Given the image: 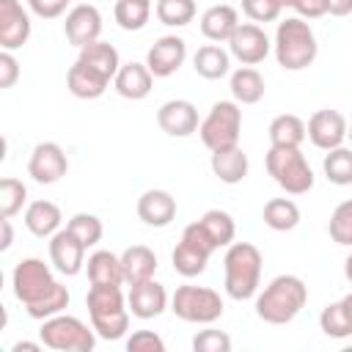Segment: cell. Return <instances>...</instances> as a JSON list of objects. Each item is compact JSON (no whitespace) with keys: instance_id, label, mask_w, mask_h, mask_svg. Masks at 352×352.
Returning a JSON list of instances; mask_svg holds the SVG:
<instances>
[{"instance_id":"1","label":"cell","mask_w":352,"mask_h":352,"mask_svg":"<svg viewBox=\"0 0 352 352\" xmlns=\"http://www.w3.org/2000/svg\"><path fill=\"white\" fill-rule=\"evenodd\" d=\"M11 286H14V297L25 305L30 319H50L55 314H63L69 308V289L55 280L50 264H44L36 256H28L22 261H16L14 272H11Z\"/></svg>"},{"instance_id":"2","label":"cell","mask_w":352,"mask_h":352,"mask_svg":"<svg viewBox=\"0 0 352 352\" xmlns=\"http://www.w3.org/2000/svg\"><path fill=\"white\" fill-rule=\"evenodd\" d=\"M308 302V286L300 275H275L256 294V316L267 324H289Z\"/></svg>"},{"instance_id":"3","label":"cell","mask_w":352,"mask_h":352,"mask_svg":"<svg viewBox=\"0 0 352 352\" xmlns=\"http://www.w3.org/2000/svg\"><path fill=\"white\" fill-rule=\"evenodd\" d=\"M85 305H88L91 327L96 330L99 338L118 341V338L126 336L132 314H129V305H126V297H124L121 286H116V283H91L88 294H85Z\"/></svg>"},{"instance_id":"4","label":"cell","mask_w":352,"mask_h":352,"mask_svg":"<svg viewBox=\"0 0 352 352\" xmlns=\"http://www.w3.org/2000/svg\"><path fill=\"white\" fill-rule=\"evenodd\" d=\"M272 50H275L278 66L286 69V72H302L319 55V44H316L314 28L302 16H286L283 22H278Z\"/></svg>"},{"instance_id":"5","label":"cell","mask_w":352,"mask_h":352,"mask_svg":"<svg viewBox=\"0 0 352 352\" xmlns=\"http://www.w3.org/2000/svg\"><path fill=\"white\" fill-rule=\"evenodd\" d=\"M261 250L250 242H231L223 256V272H226V294L231 300H250L258 294L261 283Z\"/></svg>"},{"instance_id":"6","label":"cell","mask_w":352,"mask_h":352,"mask_svg":"<svg viewBox=\"0 0 352 352\" xmlns=\"http://www.w3.org/2000/svg\"><path fill=\"white\" fill-rule=\"evenodd\" d=\"M267 173L272 182L286 190L289 195H305L314 187V170L300 148H283V146H270L264 157Z\"/></svg>"},{"instance_id":"7","label":"cell","mask_w":352,"mask_h":352,"mask_svg":"<svg viewBox=\"0 0 352 352\" xmlns=\"http://www.w3.org/2000/svg\"><path fill=\"white\" fill-rule=\"evenodd\" d=\"M38 338L55 352H91L96 346V330L72 314H55L44 319Z\"/></svg>"},{"instance_id":"8","label":"cell","mask_w":352,"mask_h":352,"mask_svg":"<svg viewBox=\"0 0 352 352\" xmlns=\"http://www.w3.org/2000/svg\"><path fill=\"white\" fill-rule=\"evenodd\" d=\"M223 297L209 286L182 283L170 297V311L176 314V319L190 324H212L223 316Z\"/></svg>"},{"instance_id":"9","label":"cell","mask_w":352,"mask_h":352,"mask_svg":"<svg viewBox=\"0 0 352 352\" xmlns=\"http://www.w3.org/2000/svg\"><path fill=\"white\" fill-rule=\"evenodd\" d=\"M198 135H201V143L209 151L239 146V135H242V110H239V102H228V99L214 102L212 110L206 113V118L201 121Z\"/></svg>"},{"instance_id":"10","label":"cell","mask_w":352,"mask_h":352,"mask_svg":"<svg viewBox=\"0 0 352 352\" xmlns=\"http://www.w3.org/2000/svg\"><path fill=\"white\" fill-rule=\"evenodd\" d=\"M214 242L209 239V234L204 231V226L195 220L190 226H184L182 231V239L179 245L173 248L170 253V261H173V270L182 275V278H195L206 270L212 253H214Z\"/></svg>"},{"instance_id":"11","label":"cell","mask_w":352,"mask_h":352,"mask_svg":"<svg viewBox=\"0 0 352 352\" xmlns=\"http://www.w3.org/2000/svg\"><path fill=\"white\" fill-rule=\"evenodd\" d=\"M270 50H272V41L264 33V28L256 25V22H239V28L234 30V36L228 38V52L242 66L261 63L270 55Z\"/></svg>"},{"instance_id":"12","label":"cell","mask_w":352,"mask_h":352,"mask_svg":"<svg viewBox=\"0 0 352 352\" xmlns=\"http://www.w3.org/2000/svg\"><path fill=\"white\" fill-rule=\"evenodd\" d=\"M69 170V157L66 151L52 143V140H44V143H36L33 151H30V160H28V176L38 184H55L66 176Z\"/></svg>"},{"instance_id":"13","label":"cell","mask_w":352,"mask_h":352,"mask_svg":"<svg viewBox=\"0 0 352 352\" xmlns=\"http://www.w3.org/2000/svg\"><path fill=\"white\" fill-rule=\"evenodd\" d=\"M187 60V41L182 36H160L148 52H146V66L154 77H170L176 74Z\"/></svg>"},{"instance_id":"14","label":"cell","mask_w":352,"mask_h":352,"mask_svg":"<svg viewBox=\"0 0 352 352\" xmlns=\"http://www.w3.org/2000/svg\"><path fill=\"white\" fill-rule=\"evenodd\" d=\"M305 129H308V140H311L316 148L330 151V148L344 146L349 124H346V118H344L338 110L324 107V110H316V113L308 118Z\"/></svg>"},{"instance_id":"15","label":"cell","mask_w":352,"mask_h":352,"mask_svg":"<svg viewBox=\"0 0 352 352\" xmlns=\"http://www.w3.org/2000/svg\"><path fill=\"white\" fill-rule=\"evenodd\" d=\"M157 124L170 138H190L201 126L198 110L187 99H168V102H162L160 110H157Z\"/></svg>"},{"instance_id":"16","label":"cell","mask_w":352,"mask_h":352,"mask_svg":"<svg viewBox=\"0 0 352 352\" xmlns=\"http://www.w3.org/2000/svg\"><path fill=\"white\" fill-rule=\"evenodd\" d=\"M33 30L30 14L22 8L19 0H0V47L3 50H19L28 44Z\"/></svg>"},{"instance_id":"17","label":"cell","mask_w":352,"mask_h":352,"mask_svg":"<svg viewBox=\"0 0 352 352\" xmlns=\"http://www.w3.org/2000/svg\"><path fill=\"white\" fill-rule=\"evenodd\" d=\"M63 33H66L69 44H74L77 50H82L91 41H99V36H102V14H99V8L91 6V3L74 6L66 14Z\"/></svg>"},{"instance_id":"18","label":"cell","mask_w":352,"mask_h":352,"mask_svg":"<svg viewBox=\"0 0 352 352\" xmlns=\"http://www.w3.org/2000/svg\"><path fill=\"white\" fill-rule=\"evenodd\" d=\"M85 250L88 248L69 228H60L50 236V261L60 275H77L85 267Z\"/></svg>"},{"instance_id":"19","label":"cell","mask_w":352,"mask_h":352,"mask_svg":"<svg viewBox=\"0 0 352 352\" xmlns=\"http://www.w3.org/2000/svg\"><path fill=\"white\" fill-rule=\"evenodd\" d=\"M168 292L162 283H157L154 278L148 280H140V283H132L129 286V294H126V305H129V314L135 319H154L160 316L165 308H168Z\"/></svg>"},{"instance_id":"20","label":"cell","mask_w":352,"mask_h":352,"mask_svg":"<svg viewBox=\"0 0 352 352\" xmlns=\"http://www.w3.org/2000/svg\"><path fill=\"white\" fill-rule=\"evenodd\" d=\"M138 217L151 228H165L176 217V198L168 190L151 187L138 198Z\"/></svg>"},{"instance_id":"21","label":"cell","mask_w":352,"mask_h":352,"mask_svg":"<svg viewBox=\"0 0 352 352\" xmlns=\"http://www.w3.org/2000/svg\"><path fill=\"white\" fill-rule=\"evenodd\" d=\"M151 85H154V74L148 72L146 63H138V60H129V63H121L118 74L113 77V88L118 96L124 99H132V102H140L151 94Z\"/></svg>"},{"instance_id":"22","label":"cell","mask_w":352,"mask_h":352,"mask_svg":"<svg viewBox=\"0 0 352 352\" xmlns=\"http://www.w3.org/2000/svg\"><path fill=\"white\" fill-rule=\"evenodd\" d=\"M236 28H239V14H236L234 6L217 3V6H212L201 14V33L212 44H223V41L228 44V38L234 36Z\"/></svg>"},{"instance_id":"23","label":"cell","mask_w":352,"mask_h":352,"mask_svg":"<svg viewBox=\"0 0 352 352\" xmlns=\"http://www.w3.org/2000/svg\"><path fill=\"white\" fill-rule=\"evenodd\" d=\"M107 85H110V80L104 74H99L96 69L85 66L82 60H74V66H69V72H66V88L77 99H99L107 91Z\"/></svg>"},{"instance_id":"24","label":"cell","mask_w":352,"mask_h":352,"mask_svg":"<svg viewBox=\"0 0 352 352\" xmlns=\"http://www.w3.org/2000/svg\"><path fill=\"white\" fill-rule=\"evenodd\" d=\"M60 220H63V214H60L58 204H52L47 198L30 201L25 206V228L38 239H50L55 231H60Z\"/></svg>"},{"instance_id":"25","label":"cell","mask_w":352,"mask_h":352,"mask_svg":"<svg viewBox=\"0 0 352 352\" xmlns=\"http://www.w3.org/2000/svg\"><path fill=\"white\" fill-rule=\"evenodd\" d=\"M212 173L223 182V184H239L245 176H248V154L239 148V146H231V148H220V151H212Z\"/></svg>"},{"instance_id":"26","label":"cell","mask_w":352,"mask_h":352,"mask_svg":"<svg viewBox=\"0 0 352 352\" xmlns=\"http://www.w3.org/2000/svg\"><path fill=\"white\" fill-rule=\"evenodd\" d=\"M121 267H124V283L126 286L148 280L157 272V253L146 245H129L121 253Z\"/></svg>"},{"instance_id":"27","label":"cell","mask_w":352,"mask_h":352,"mask_svg":"<svg viewBox=\"0 0 352 352\" xmlns=\"http://www.w3.org/2000/svg\"><path fill=\"white\" fill-rule=\"evenodd\" d=\"M192 69L204 80H220L231 72V52L220 44H204L192 55Z\"/></svg>"},{"instance_id":"28","label":"cell","mask_w":352,"mask_h":352,"mask_svg":"<svg viewBox=\"0 0 352 352\" xmlns=\"http://www.w3.org/2000/svg\"><path fill=\"white\" fill-rule=\"evenodd\" d=\"M228 88H231L234 102H239V104H256L264 99V91H267L261 72L253 66H239L236 72H231Z\"/></svg>"},{"instance_id":"29","label":"cell","mask_w":352,"mask_h":352,"mask_svg":"<svg viewBox=\"0 0 352 352\" xmlns=\"http://www.w3.org/2000/svg\"><path fill=\"white\" fill-rule=\"evenodd\" d=\"M270 146H283V148H300L302 140L308 138V129H305V121L294 113H283V116H275L270 121Z\"/></svg>"},{"instance_id":"30","label":"cell","mask_w":352,"mask_h":352,"mask_svg":"<svg viewBox=\"0 0 352 352\" xmlns=\"http://www.w3.org/2000/svg\"><path fill=\"white\" fill-rule=\"evenodd\" d=\"M77 60H82L85 66L96 69V72L104 74L107 80H113V77L118 74V69H121V55H118V50H116L113 44L102 41V38L85 44V47L80 50V58H77Z\"/></svg>"},{"instance_id":"31","label":"cell","mask_w":352,"mask_h":352,"mask_svg":"<svg viewBox=\"0 0 352 352\" xmlns=\"http://www.w3.org/2000/svg\"><path fill=\"white\" fill-rule=\"evenodd\" d=\"M88 270V280L91 283H124V267H121V256H116L113 250H94L85 261Z\"/></svg>"},{"instance_id":"32","label":"cell","mask_w":352,"mask_h":352,"mask_svg":"<svg viewBox=\"0 0 352 352\" xmlns=\"http://www.w3.org/2000/svg\"><path fill=\"white\" fill-rule=\"evenodd\" d=\"M261 220L272 231H294L300 226V206L292 198H270L264 204Z\"/></svg>"},{"instance_id":"33","label":"cell","mask_w":352,"mask_h":352,"mask_svg":"<svg viewBox=\"0 0 352 352\" xmlns=\"http://www.w3.org/2000/svg\"><path fill=\"white\" fill-rule=\"evenodd\" d=\"M198 223L204 226V231L209 234V239L214 242L217 250H220V248H228V245L234 242V236H236V223H234V217H231L228 212H223V209H209V212H204Z\"/></svg>"},{"instance_id":"34","label":"cell","mask_w":352,"mask_h":352,"mask_svg":"<svg viewBox=\"0 0 352 352\" xmlns=\"http://www.w3.org/2000/svg\"><path fill=\"white\" fill-rule=\"evenodd\" d=\"M322 170H324L330 184L349 187L352 184V148H346V146L330 148L322 160Z\"/></svg>"},{"instance_id":"35","label":"cell","mask_w":352,"mask_h":352,"mask_svg":"<svg viewBox=\"0 0 352 352\" xmlns=\"http://www.w3.org/2000/svg\"><path fill=\"white\" fill-rule=\"evenodd\" d=\"M113 16L118 22L121 30H143L148 25L151 16V3H140V0H116Z\"/></svg>"},{"instance_id":"36","label":"cell","mask_w":352,"mask_h":352,"mask_svg":"<svg viewBox=\"0 0 352 352\" xmlns=\"http://www.w3.org/2000/svg\"><path fill=\"white\" fill-rule=\"evenodd\" d=\"M154 14L168 28H184L195 19V0H157Z\"/></svg>"},{"instance_id":"37","label":"cell","mask_w":352,"mask_h":352,"mask_svg":"<svg viewBox=\"0 0 352 352\" xmlns=\"http://www.w3.org/2000/svg\"><path fill=\"white\" fill-rule=\"evenodd\" d=\"M319 327H322V333H324L327 338H349V336H352V322H349L346 311L341 308V300L322 308V314H319Z\"/></svg>"},{"instance_id":"38","label":"cell","mask_w":352,"mask_h":352,"mask_svg":"<svg viewBox=\"0 0 352 352\" xmlns=\"http://www.w3.org/2000/svg\"><path fill=\"white\" fill-rule=\"evenodd\" d=\"M28 201V187L22 179L6 176L0 182V217H14L16 212H22Z\"/></svg>"},{"instance_id":"39","label":"cell","mask_w":352,"mask_h":352,"mask_svg":"<svg viewBox=\"0 0 352 352\" xmlns=\"http://www.w3.org/2000/svg\"><path fill=\"white\" fill-rule=\"evenodd\" d=\"M66 228H69L85 248H94V245L102 239V234H104L102 220H99L96 214H91V212H77V214H72L69 223H66Z\"/></svg>"},{"instance_id":"40","label":"cell","mask_w":352,"mask_h":352,"mask_svg":"<svg viewBox=\"0 0 352 352\" xmlns=\"http://www.w3.org/2000/svg\"><path fill=\"white\" fill-rule=\"evenodd\" d=\"M327 234L336 245H344V248H352V198L341 201L333 214H330V223H327Z\"/></svg>"},{"instance_id":"41","label":"cell","mask_w":352,"mask_h":352,"mask_svg":"<svg viewBox=\"0 0 352 352\" xmlns=\"http://www.w3.org/2000/svg\"><path fill=\"white\" fill-rule=\"evenodd\" d=\"M192 352H231V336L223 330H201L192 336Z\"/></svg>"},{"instance_id":"42","label":"cell","mask_w":352,"mask_h":352,"mask_svg":"<svg viewBox=\"0 0 352 352\" xmlns=\"http://www.w3.org/2000/svg\"><path fill=\"white\" fill-rule=\"evenodd\" d=\"M280 6L275 0H242V14L250 19V22H275L280 16Z\"/></svg>"},{"instance_id":"43","label":"cell","mask_w":352,"mask_h":352,"mask_svg":"<svg viewBox=\"0 0 352 352\" xmlns=\"http://www.w3.org/2000/svg\"><path fill=\"white\" fill-rule=\"evenodd\" d=\"M126 349L129 352H165V341L154 330H135L126 338Z\"/></svg>"},{"instance_id":"44","label":"cell","mask_w":352,"mask_h":352,"mask_svg":"<svg viewBox=\"0 0 352 352\" xmlns=\"http://www.w3.org/2000/svg\"><path fill=\"white\" fill-rule=\"evenodd\" d=\"M19 80V60L14 58L11 50L0 52V88H11Z\"/></svg>"},{"instance_id":"45","label":"cell","mask_w":352,"mask_h":352,"mask_svg":"<svg viewBox=\"0 0 352 352\" xmlns=\"http://www.w3.org/2000/svg\"><path fill=\"white\" fill-rule=\"evenodd\" d=\"M66 3L69 0H28L30 11L41 19H58L63 11H66Z\"/></svg>"},{"instance_id":"46","label":"cell","mask_w":352,"mask_h":352,"mask_svg":"<svg viewBox=\"0 0 352 352\" xmlns=\"http://www.w3.org/2000/svg\"><path fill=\"white\" fill-rule=\"evenodd\" d=\"M294 11L302 19H319V16H324L330 11V3L327 0H297L294 3Z\"/></svg>"},{"instance_id":"47","label":"cell","mask_w":352,"mask_h":352,"mask_svg":"<svg viewBox=\"0 0 352 352\" xmlns=\"http://www.w3.org/2000/svg\"><path fill=\"white\" fill-rule=\"evenodd\" d=\"M0 228H3V239H0V250H8L14 242V231H11V217H0Z\"/></svg>"},{"instance_id":"48","label":"cell","mask_w":352,"mask_h":352,"mask_svg":"<svg viewBox=\"0 0 352 352\" xmlns=\"http://www.w3.org/2000/svg\"><path fill=\"white\" fill-rule=\"evenodd\" d=\"M330 3V11L327 14H333V16H346V14H352V0H327Z\"/></svg>"},{"instance_id":"49","label":"cell","mask_w":352,"mask_h":352,"mask_svg":"<svg viewBox=\"0 0 352 352\" xmlns=\"http://www.w3.org/2000/svg\"><path fill=\"white\" fill-rule=\"evenodd\" d=\"M41 346H44L41 338H38V341H19V344L11 346V352H22V349H25V352H38Z\"/></svg>"},{"instance_id":"50","label":"cell","mask_w":352,"mask_h":352,"mask_svg":"<svg viewBox=\"0 0 352 352\" xmlns=\"http://www.w3.org/2000/svg\"><path fill=\"white\" fill-rule=\"evenodd\" d=\"M341 308H344V311H346V316H349V322H352V292H349V294H344V297H341Z\"/></svg>"},{"instance_id":"51","label":"cell","mask_w":352,"mask_h":352,"mask_svg":"<svg viewBox=\"0 0 352 352\" xmlns=\"http://www.w3.org/2000/svg\"><path fill=\"white\" fill-rule=\"evenodd\" d=\"M344 278H346V280L352 283V253H349V256L344 258Z\"/></svg>"},{"instance_id":"52","label":"cell","mask_w":352,"mask_h":352,"mask_svg":"<svg viewBox=\"0 0 352 352\" xmlns=\"http://www.w3.org/2000/svg\"><path fill=\"white\" fill-rule=\"evenodd\" d=\"M275 3H278L280 8H294V3H297V0H275Z\"/></svg>"},{"instance_id":"53","label":"cell","mask_w":352,"mask_h":352,"mask_svg":"<svg viewBox=\"0 0 352 352\" xmlns=\"http://www.w3.org/2000/svg\"><path fill=\"white\" fill-rule=\"evenodd\" d=\"M346 138H349V140H352V124H349V129H346Z\"/></svg>"},{"instance_id":"54","label":"cell","mask_w":352,"mask_h":352,"mask_svg":"<svg viewBox=\"0 0 352 352\" xmlns=\"http://www.w3.org/2000/svg\"><path fill=\"white\" fill-rule=\"evenodd\" d=\"M140 3H151V0H140Z\"/></svg>"}]
</instances>
